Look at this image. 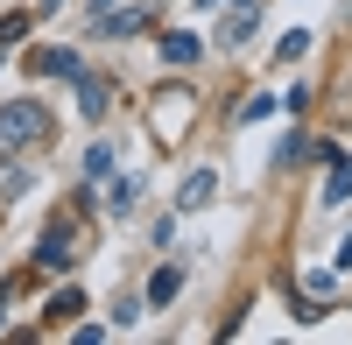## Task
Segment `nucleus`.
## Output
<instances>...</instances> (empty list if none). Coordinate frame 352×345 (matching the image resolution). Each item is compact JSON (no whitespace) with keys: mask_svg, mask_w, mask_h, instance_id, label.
I'll list each match as a JSON object with an SVG mask.
<instances>
[{"mask_svg":"<svg viewBox=\"0 0 352 345\" xmlns=\"http://www.w3.org/2000/svg\"><path fill=\"white\" fill-rule=\"evenodd\" d=\"M50 141V113L36 99H14L0 106V155H21V148H43Z\"/></svg>","mask_w":352,"mask_h":345,"instance_id":"1","label":"nucleus"},{"mask_svg":"<svg viewBox=\"0 0 352 345\" xmlns=\"http://www.w3.org/2000/svg\"><path fill=\"white\" fill-rule=\"evenodd\" d=\"M148 21H155V0H99L92 8V36L120 43V36H141Z\"/></svg>","mask_w":352,"mask_h":345,"instance_id":"2","label":"nucleus"},{"mask_svg":"<svg viewBox=\"0 0 352 345\" xmlns=\"http://www.w3.org/2000/svg\"><path fill=\"white\" fill-rule=\"evenodd\" d=\"M78 247H85L78 225H50L43 247H36V261H43V268H71V254H78Z\"/></svg>","mask_w":352,"mask_h":345,"instance_id":"3","label":"nucleus"},{"mask_svg":"<svg viewBox=\"0 0 352 345\" xmlns=\"http://www.w3.org/2000/svg\"><path fill=\"white\" fill-rule=\"evenodd\" d=\"M254 14H261V0H226V21H219V43L226 49H240L254 36Z\"/></svg>","mask_w":352,"mask_h":345,"instance_id":"4","label":"nucleus"},{"mask_svg":"<svg viewBox=\"0 0 352 345\" xmlns=\"http://www.w3.org/2000/svg\"><path fill=\"white\" fill-rule=\"evenodd\" d=\"M212 190H219V177H212V169H190V177H184V190H176V212H204V205H212Z\"/></svg>","mask_w":352,"mask_h":345,"instance_id":"5","label":"nucleus"},{"mask_svg":"<svg viewBox=\"0 0 352 345\" xmlns=\"http://www.w3.org/2000/svg\"><path fill=\"white\" fill-rule=\"evenodd\" d=\"M338 282H345L338 261H331V268H310V275H303V296H310V303H324V296H338Z\"/></svg>","mask_w":352,"mask_h":345,"instance_id":"6","label":"nucleus"},{"mask_svg":"<svg viewBox=\"0 0 352 345\" xmlns=\"http://www.w3.org/2000/svg\"><path fill=\"white\" fill-rule=\"evenodd\" d=\"M352 197V155H331V177H324V205H345Z\"/></svg>","mask_w":352,"mask_h":345,"instance_id":"7","label":"nucleus"},{"mask_svg":"<svg viewBox=\"0 0 352 345\" xmlns=\"http://www.w3.org/2000/svg\"><path fill=\"white\" fill-rule=\"evenodd\" d=\"M78 106H85V120H99L113 99H106V85H99V78H85V71H78Z\"/></svg>","mask_w":352,"mask_h":345,"instance_id":"8","label":"nucleus"},{"mask_svg":"<svg viewBox=\"0 0 352 345\" xmlns=\"http://www.w3.org/2000/svg\"><path fill=\"white\" fill-rule=\"evenodd\" d=\"M28 71H64V78H78V56H71V49H36V56H28Z\"/></svg>","mask_w":352,"mask_h":345,"instance_id":"9","label":"nucleus"},{"mask_svg":"<svg viewBox=\"0 0 352 345\" xmlns=\"http://www.w3.org/2000/svg\"><path fill=\"white\" fill-rule=\"evenodd\" d=\"M162 56H169L176 71H184V64H197V36H184V28H176V36H162Z\"/></svg>","mask_w":352,"mask_h":345,"instance_id":"10","label":"nucleus"},{"mask_svg":"<svg viewBox=\"0 0 352 345\" xmlns=\"http://www.w3.org/2000/svg\"><path fill=\"white\" fill-rule=\"evenodd\" d=\"M176 289H184V268H155V282H148V303H176Z\"/></svg>","mask_w":352,"mask_h":345,"instance_id":"11","label":"nucleus"},{"mask_svg":"<svg viewBox=\"0 0 352 345\" xmlns=\"http://www.w3.org/2000/svg\"><path fill=\"white\" fill-rule=\"evenodd\" d=\"M134 190H141L134 177H113L106 183V212H134Z\"/></svg>","mask_w":352,"mask_h":345,"instance_id":"12","label":"nucleus"},{"mask_svg":"<svg viewBox=\"0 0 352 345\" xmlns=\"http://www.w3.org/2000/svg\"><path fill=\"white\" fill-rule=\"evenodd\" d=\"M303 49H310V36H303V28H289V36L275 43V64H296V56H303Z\"/></svg>","mask_w":352,"mask_h":345,"instance_id":"13","label":"nucleus"},{"mask_svg":"<svg viewBox=\"0 0 352 345\" xmlns=\"http://www.w3.org/2000/svg\"><path fill=\"white\" fill-rule=\"evenodd\" d=\"M78 310H85V296H78V289H64V296H50V318H56V324H64V318H78Z\"/></svg>","mask_w":352,"mask_h":345,"instance_id":"14","label":"nucleus"},{"mask_svg":"<svg viewBox=\"0 0 352 345\" xmlns=\"http://www.w3.org/2000/svg\"><path fill=\"white\" fill-rule=\"evenodd\" d=\"M85 169H92V177H113V148H106V141H99L92 155H85Z\"/></svg>","mask_w":352,"mask_h":345,"instance_id":"15","label":"nucleus"},{"mask_svg":"<svg viewBox=\"0 0 352 345\" xmlns=\"http://www.w3.org/2000/svg\"><path fill=\"white\" fill-rule=\"evenodd\" d=\"M338 268H352V233H345V240H338Z\"/></svg>","mask_w":352,"mask_h":345,"instance_id":"16","label":"nucleus"}]
</instances>
